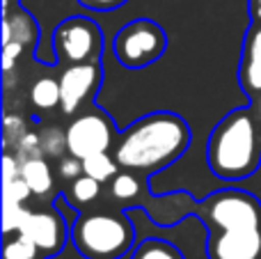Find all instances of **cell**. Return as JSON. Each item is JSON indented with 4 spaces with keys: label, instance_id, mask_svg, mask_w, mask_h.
Listing matches in <instances>:
<instances>
[{
    "label": "cell",
    "instance_id": "1",
    "mask_svg": "<svg viewBox=\"0 0 261 259\" xmlns=\"http://www.w3.org/2000/svg\"><path fill=\"white\" fill-rule=\"evenodd\" d=\"M208 259H261V200L225 188L199 202Z\"/></svg>",
    "mask_w": 261,
    "mask_h": 259
},
{
    "label": "cell",
    "instance_id": "2",
    "mask_svg": "<svg viewBox=\"0 0 261 259\" xmlns=\"http://www.w3.org/2000/svg\"><path fill=\"white\" fill-rule=\"evenodd\" d=\"M190 126L174 113H151L135 119L115 142V161L122 170L149 174L167 168L190 147Z\"/></svg>",
    "mask_w": 261,
    "mask_h": 259
},
{
    "label": "cell",
    "instance_id": "3",
    "mask_svg": "<svg viewBox=\"0 0 261 259\" xmlns=\"http://www.w3.org/2000/svg\"><path fill=\"white\" fill-rule=\"evenodd\" d=\"M213 174L227 182H239L254 174L261 165V126L252 106L236 108L216 124L206 147Z\"/></svg>",
    "mask_w": 261,
    "mask_h": 259
},
{
    "label": "cell",
    "instance_id": "4",
    "mask_svg": "<svg viewBox=\"0 0 261 259\" xmlns=\"http://www.w3.org/2000/svg\"><path fill=\"white\" fill-rule=\"evenodd\" d=\"M71 241L85 259H122L133 248L135 229L119 211H92L73 223Z\"/></svg>",
    "mask_w": 261,
    "mask_h": 259
},
{
    "label": "cell",
    "instance_id": "5",
    "mask_svg": "<svg viewBox=\"0 0 261 259\" xmlns=\"http://www.w3.org/2000/svg\"><path fill=\"white\" fill-rule=\"evenodd\" d=\"M113 48L124 67L142 69L165 53L167 35L151 18H135L115 35Z\"/></svg>",
    "mask_w": 261,
    "mask_h": 259
},
{
    "label": "cell",
    "instance_id": "6",
    "mask_svg": "<svg viewBox=\"0 0 261 259\" xmlns=\"http://www.w3.org/2000/svg\"><path fill=\"white\" fill-rule=\"evenodd\" d=\"M53 50L58 62L78 64L99 60L103 50V35L101 28L87 16H69L55 28Z\"/></svg>",
    "mask_w": 261,
    "mask_h": 259
},
{
    "label": "cell",
    "instance_id": "7",
    "mask_svg": "<svg viewBox=\"0 0 261 259\" xmlns=\"http://www.w3.org/2000/svg\"><path fill=\"white\" fill-rule=\"evenodd\" d=\"M115 142V124L99 108H90L71 119L67 126L69 154L85 159L90 154L108 151Z\"/></svg>",
    "mask_w": 261,
    "mask_h": 259
},
{
    "label": "cell",
    "instance_id": "8",
    "mask_svg": "<svg viewBox=\"0 0 261 259\" xmlns=\"http://www.w3.org/2000/svg\"><path fill=\"white\" fill-rule=\"evenodd\" d=\"M16 232L28 237L46 257L58 255L69 237L67 220L58 209H28Z\"/></svg>",
    "mask_w": 261,
    "mask_h": 259
},
{
    "label": "cell",
    "instance_id": "9",
    "mask_svg": "<svg viewBox=\"0 0 261 259\" xmlns=\"http://www.w3.org/2000/svg\"><path fill=\"white\" fill-rule=\"evenodd\" d=\"M101 62L99 60H90V62H78V64H69L62 73H60V108L64 115H73L78 113L83 103L87 99L96 94L101 85Z\"/></svg>",
    "mask_w": 261,
    "mask_h": 259
},
{
    "label": "cell",
    "instance_id": "10",
    "mask_svg": "<svg viewBox=\"0 0 261 259\" xmlns=\"http://www.w3.org/2000/svg\"><path fill=\"white\" fill-rule=\"evenodd\" d=\"M239 81L250 99L261 92V21H252L248 35H245Z\"/></svg>",
    "mask_w": 261,
    "mask_h": 259
},
{
    "label": "cell",
    "instance_id": "11",
    "mask_svg": "<svg viewBox=\"0 0 261 259\" xmlns=\"http://www.w3.org/2000/svg\"><path fill=\"white\" fill-rule=\"evenodd\" d=\"M37 37H39V30H37L35 21H32L30 14L21 12L18 9L16 14H5V21H3V44L7 41H18L23 48L28 46H35Z\"/></svg>",
    "mask_w": 261,
    "mask_h": 259
},
{
    "label": "cell",
    "instance_id": "12",
    "mask_svg": "<svg viewBox=\"0 0 261 259\" xmlns=\"http://www.w3.org/2000/svg\"><path fill=\"white\" fill-rule=\"evenodd\" d=\"M21 177L28 182L32 195L44 197L53 191V172H50V165L44 156L23 161L21 163Z\"/></svg>",
    "mask_w": 261,
    "mask_h": 259
},
{
    "label": "cell",
    "instance_id": "13",
    "mask_svg": "<svg viewBox=\"0 0 261 259\" xmlns=\"http://www.w3.org/2000/svg\"><path fill=\"white\" fill-rule=\"evenodd\" d=\"M30 101L39 110H53L55 106H60L62 94H60V81L55 78H37L30 87Z\"/></svg>",
    "mask_w": 261,
    "mask_h": 259
},
{
    "label": "cell",
    "instance_id": "14",
    "mask_svg": "<svg viewBox=\"0 0 261 259\" xmlns=\"http://www.w3.org/2000/svg\"><path fill=\"white\" fill-rule=\"evenodd\" d=\"M130 259H186V257L174 243L165 241V239H144L142 243L135 246Z\"/></svg>",
    "mask_w": 261,
    "mask_h": 259
},
{
    "label": "cell",
    "instance_id": "15",
    "mask_svg": "<svg viewBox=\"0 0 261 259\" xmlns=\"http://www.w3.org/2000/svg\"><path fill=\"white\" fill-rule=\"evenodd\" d=\"M3 259H46V255L21 232L5 234Z\"/></svg>",
    "mask_w": 261,
    "mask_h": 259
},
{
    "label": "cell",
    "instance_id": "16",
    "mask_svg": "<svg viewBox=\"0 0 261 259\" xmlns=\"http://www.w3.org/2000/svg\"><path fill=\"white\" fill-rule=\"evenodd\" d=\"M83 170H85V174H90L96 182L103 184V182H110L119 172V163L108 151H99V154H90L83 159Z\"/></svg>",
    "mask_w": 261,
    "mask_h": 259
},
{
    "label": "cell",
    "instance_id": "17",
    "mask_svg": "<svg viewBox=\"0 0 261 259\" xmlns=\"http://www.w3.org/2000/svg\"><path fill=\"white\" fill-rule=\"evenodd\" d=\"M110 193H113L115 200L119 202H133L140 193V182L135 177V172H128V170H122L113 177V184H110Z\"/></svg>",
    "mask_w": 261,
    "mask_h": 259
},
{
    "label": "cell",
    "instance_id": "18",
    "mask_svg": "<svg viewBox=\"0 0 261 259\" xmlns=\"http://www.w3.org/2000/svg\"><path fill=\"white\" fill-rule=\"evenodd\" d=\"M69 195H71V202H78V204H90L96 197L101 195V182H96L90 174H81L78 179L71 182V188H69Z\"/></svg>",
    "mask_w": 261,
    "mask_h": 259
},
{
    "label": "cell",
    "instance_id": "19",
    "mask_svg": "<svg viewBox=\"0 0 261 259\" xmlns=\"http://www.w3.org/2000/svg\"><path fill=\"white\" fill-rule=\"evenodd\" d=\"M41 149H44V156H53V159H58L64 151H69L67 131H60L55 126L44 128V133H41Z\"/></svg>",
    "mask_w": 261,
    "mask_h": 259
},
{
    "label": "cell",
    "instance_id": "20",
    "mask_svg": "<svg viewBox=\"0 0 261 259\" xmlns=\"http://www.w3.org/2000/svg\"><path fill=\"white\" fill-rule=\"evenodd\" d=\"M12 151L16 154V159L21 161V163L23 161H30V159H39V156H44V149H41V136H37L35 131H28Z\"/></svg>",
    "mask_w": 261,
    "mask_h": 259
},
{
    "label": "cell",
    "instance_id": "21",
    "mask_svg": "<svg viewBox=\"0 0 261 259\" xmlns=\"http://www.w3.org/2000/svg\"><path fill=\"white\" fill-rule=\"evenodd\" d=\"M28 133V124L23 122V117H18V115H5V147H7V151H12L14 147L21 142V138Z\"/></svg>",
    "mask_w": 261,
    "mask_h": 259
},
{
    "label": "cell",
    "instance_id": "22",
    "mask_svg": "<svg viewBox=\"0 0 261 259\" xmlns=\"http://www.w3.org/2000/svg\"><path fill=\"white\" fill-rule=\"evenodd\" d=\"M30 195L32 191L21 174L5 182V204H25V200Z\"/></svg>",
    "mask_w": 261,
    "mask_h": 259
},
{
    "label": "cell",
    "instance_id": "23",
    "mask_svg": "<svg viewBox=\"0 0 261 259\" xmlns=\"http://www.w3.org/2000/svg\"><path fill=\"white\" fill-rule=\"evenodd\" d=\"M60 174H62L64 179H69V182H73V179H78L81 174H85V170H83V159H78V156H69V159H62V163H60Z\"/></svg>",
    "mask_w": 261,
    "mask_h": 259
},
{
    "label": "cell",
    "instance_id": "24",
    "mask_svg": "<svg viewBox=\"0 0 261 259\" xmlns=\"http://www.w3.org/2000/svg\"><path fill=\"white\" fill-rule=\"evenodd\" d=\"M21 53H23V46L18 44V41H7V44H3V67L7 73L14 69V64H16Z\"/></svg>",
    "mask_w": 261,
    "mask_h": 259
},
{
    "label": "cell",
    "instance_id": "25",
    "mask_svg": "<svg viewBox=\"0 0 261 259\" xmlns=\"http://www.w3.org/2000/svg\"><path fill=\"white\" fill-rule=\"evenodd\" d=\"M83 7L96 9V12H108V9H117L119 5H124L126 0H78Z\"/></svg>",
    "mask_w": 261,
    "mask_h": 259
},
{
    "label": "cell",
    "instance_id": "26",
    "mask_svg": "<svg viewBox=\"0 0 261 259\" xmlns=\"http://www.w3.org/2000/svg\"><path fill=\"white\" fill-rule=\"evenodd\" d=\"M250 3V16L252 21H261V0H248Z\"/></svg>",
    "mask_w": 261,
    "mask_h": 259
},
{
    "label": "cell",
    "instance_id": "27",
    "mask_svg": "<svg viewBox=\"0 0 261 259\" xmlns=\"http://www.w3.org/2000/svg\"><path fill=\"white\" fill-rule=\"evenodd\" d=\"M252 110H254V115H257V122L261 126V92L257 96H252Z\"/></svg>",
    "mask_w": 261,
    "mask_h": 259
}]
</instances>
